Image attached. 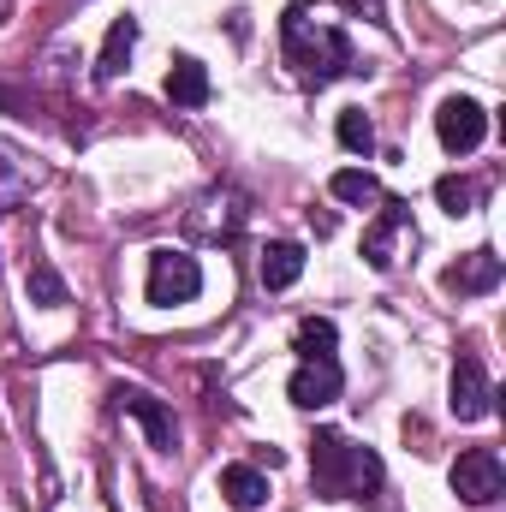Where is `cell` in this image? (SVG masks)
<instances>
[{
    "mask_svg": "<svg viewBox=\"0 0 506 512\" xmlns=\"http://www.w3.org/2000/svg\"><path fill=\"white\" fill-rule=\"evenodd\" d=\"M280 42H286V60H292V72H298L304 90H328L334 78L352 72V42H346V30H340L322 6H310V0H298V6L280 12Z\"/></svg>",
    "mask_w": 506,
    "mask_h": 512,
    "instance_id": "cell-1",
    "label": "cell"
},
{
    "mask_svg": "<svg viewBox=\"0 0 506 512\" xmlns=\"http://www.w3.org/2000/svg\"><path fill=\"white\" fill-rule=\"evenodd\" d=\"M381 453L376 447H364V441H352V435H340V429H316V441H310V483H316V495H328V501H370L381 489Z\"/></svg>",
    "mask_w": 506,
    "mask_h": 512,
    "instance_id": "cell-2",
    "label": "cell"
},
{
    "mask_svg": "<svg viewBox=\"0 0 506 512\" xmlns=\"http://www.w3.org/2000/svg\"><path fill=\"white\" fill-rule=\"evenodd\" d=\"M245 221H251V191H245V185H233V179H221V185L197 191V197H191V209L179 215L185 239H197V245H233V239L245 233Z\"/></svg>",
    "mask_w": 506,
    "mask_h": 512,
    "instance_id": "cell-3",
    "label": "cell"
},
{
    "mask_svg": "<svg viewBox=\"0 0 506 512\" xmlns=\"http://www.w3.org/2000/svg\"><path fill=\"white\" fill-rule=\"evenodd\" d=\"M411 251H417V221H411V203L381 197L376 221L364 227V262H370L376 274H393V268H399Z\"/></svg>",
    "mask_w": 506,
    "mask_h": 512,
    "instance_id": "cell-4",
    "label": "cell"
},
{
    "mask_svg": "<svg viewBox=\"0 0 506 512\" xmlns=\"http://www.w3.org/2000/svg\"><path fill=\"white\" fill-rule=\"evenodd\" d=\"M197 292H203V262H197V256L173 251V245L149 251V274H143V298H149V304L173 310V304H191Z\"/></svg>",
    "mask_w": 506,
    "mask_h": 512,
    "instance_id": "cell-5",
    "label": "cell"
},
{
    "mask_svg": "<svg viewBox=\"0 0 506 512\" xmlns=\"http://www.w3.org/2000/svg\"><path fill=\"white\" fill-rule=\"evenodd\" d=\"M447 489L465 501V507H495L506 495V465L495 447H471V453H459L453 459V471H447Z\"/></svg>",
    "mask_w": 506,
    "mask_h": 512,
    "instance_id": "cell-6",
    "label": "cell"
},
{
    "mask_svg": "<svg viewBox=\"0 0 506 512\" xmlns=\"http://www.w3.org/2000/svg\"><path fill=\"white\" fill-rule=\"evenodd\" d=\"M447 411H453L459 423H483V417L495 411V382H489V370H483L477 352H459V358H453V376H447Z\"/></svg>",
    "mask_w": 506,
    "mask_h": 512,
    "instance_id": "cell-7",
    "label": "cell"
},
{
    "mask_svg": "<svg viewBox=\"0 0 506 512\" xmlns=\"http://www.w3.org/2000/svg\"><path fill=\"white\" fill-rule=\"evenodd\" d=\"M114 411L120 417H131L143 435H149V447L155 453H179V423H173V411L155 399V393H143V387H114Z\"/></svg>",
    "mask_w": 506,
    "mask_h": 512,
    "instance_id": "cell-8",
    "label": "cell"
},
{
    "mask_svg": "<svg viewBox=\"0 0 506 512\" xmlns=\"http://www.w3.org/2000/svg\"><path fill=\"white\" fill-rule=\"evenodd\" d=\"M435 137H441L447 155H471V149L489 137V114H483V102H477V96H447V102L435 108Z\"/></svg>",
    "mask_w": 506,
    "mask_h": 512,
    "instance_id": "cell-9",
    "label": "cell"
},
{
    "mask_svg": "<svg viewBox=\"0 0 506 512\" xmlns=\"http://www.w3.org/2000/svg\"><path fill=\"white\" fill-rule=\"evenodd\" d=\"M42 179H48V167L30 149L0 137V215H18L30 203V191H42Z\"/></svg>",
    "mask_w": 506,
    "mask_h": 512,
    "instance_id": "cell-10",
    "label": "cell"
},
{
    "mask_svg": "<svg viewBox=\"0 0 506 512\" xmlns=\"http://www.w3.org/2000/svg\"><path fill=\"white\" fill-rule=\"evenodd\" d=\"M340 387H346V376H340L334 358H304V364L286 376V399H292L298 411H322V405L340 399Z\"/></svg>",
    "mask_w": 506,
    "mask_h": 512,
    "instance_id": "cell-11",
    "label": "cell"
},
{
    "mask_svg": "<svg viewBox=\"0 0 506 512\" xmlns=\"http://www.w3.org/2000/svg\"><path fill=\"white\" fill-rule=\"evenodd\" d=\"M506 274V262L495 256V245H477L471 256H459L447 274H441V286L453 292V298H483V292H495Z\"/></svg>",
    "mask_w": 506,
    "mask_h": 512,
    "instance_id": "cell-12",
    "label": "cell"
},
{
    "mask_svg": "<svg viewBox=\"0 0 506 512\" xmlns=\"http://www.w3.org/2000/svg\"><path fill=\"white\" fill-rule=\"evenodd\" d=\"M298 274H304V245H292V239L262 245V256H256V280H262V292H286V286H298Z\"/></svg>",
    "mask_w": 506,
    "mask_h": 512,
    "instance_id": "cell-13",
    "label": "cell"
},
{
    "mask_svg": "<svg viewBox=\"0 0 506 512\" xmlns=\"http://www.w3.org/2000/svg\"><path fill=\"white\" fill-rule=\"evenodd\" d=\"M161 90H167V102H173V108H203V102L215 96L209 66H203V60H191V54H179V60H173V72H167V84H161Z\"/></svg>",
    "mask_w": 506,
    "mask_h": 512,
    "instance_id": "cell-14",
    "label": "cell"
},
{
    "mask_svg": "<svg viewBox=\"0 0 506 512\" xmlns=\"http://www.w3.org/2000/svg\"><path fill=\"white\" fill-rule=\"evenodd\" d=\"M131 48H137V18L120 12V18L108 24V36H102V54H96V78H102V84H114L131 66Z\"/></svg>",
    "mask_w": 506,
    "mask_h": 512,
    "instance_id": "cell-15",
    "label": "cell"
},
{
    "mask_svg": "<svg viewBox=\"0 0 506 512\" xmlns=\"http://www.w3.org/2000/svg\"><path fill=\"white\" fill-rule=\"evenodd\" d=\"M221 495H227L239 512H256L262 501H268V477H262L256 465H227V471H221Z\"/></svg>",
    "mask_w": 506,
    "mask_h": 512,
    "instance_id": "cell-16",
    "label": "cell"
},
{
    "mask_svg": "<svg viewBox=\"0 0 506 512\" xmlns=\"http://www.w3.org/2000/svg\"><path fill=\"white\" fill-rule=\"evenodd\" d=\"M24 292H30V304L36 310H60V304H72V292H66V280L54 274V262H30V274H24Z\"/></svg>",
    "mask_w": 506,
    "mask_h": 512,
    "instance_id": "cell-17",
    "label": "cell"
},
{
    "mask_svg": "<svg viewBox=\"0 0 506 512\" xmlns=\"http://www.w3.org/2000/svg\"><path fill=\"white\" fill-rule=\"evenodd\" d=\"M334 346H340V328H334L328 316H304V322H298V334H292L298 364H304V358H334Z\"/></svg>",
    "mask_w": 506,
    "mask_h": 512,
    "instance_id": "cell-18",
    "label": "cell"
},
{
    "mask_svg": "<svg viewBox=\"0 0 506 512\" xmlns=\"http://www.w3.org/2000/svg\"><path fill=\"white\" fill-rule=\"evenodd\" d=\"M328 191H334L340 203H352V209L381 203V179H376V173H364V167H340V173L328 179Z\"/></svg>",
    "mask_w": 506,
    "mask_h": 512,
    "instance_id": "cell-19",
    "label": "cell"
},
{
    "mask_svg": "<svg viewBox=\"0 0 506 512\" xmlns=\"http://www.w3.org/2000/svg\"><path fill=\"white\" fill-rule=\"evenodd\" d=\"M477 197H483V191H477V179H465V173H441V179H435V203H441L453 221H459V215H477Z\"/></svg>",
    "mask_w": 506,
    "mask_h": 512,
    "instance_id": "cell-20",
    "label": "cell"
},
{
    "mask_svg": "<svg viewBox=\"0 0 506 512\" xmlns=\"http://www.w3.org/2000/svg\"><path fill=\"white\" fill-rule=\"evenodd\" d=\"M334 137H340L346 155H370V149H376V126H370L364 108H346V114L334 120Z\"/></svg>",
    "mask_w": 506,
    "mask_h": 512,
    "instance_id": "cell-21",
    "label": "cell"
},
{
    "mask_svg": "<svg viewBox=\"0 0 506 512\" xmlns=\"http://www.w3.org/2000/svg\"><path fill=\"white\" fill-rule=\"evenodd\" d=\"M358 18H370V24H387V0H346Z\"/></svg>",
    "mask_w": 506,
    "mask_h": 512,
    "instance_id": "cell-22",
    "label": "cell"
},
{
    "mask_svg": "<svg viewBox=\"0 0 506 512\" xmlns=\"http://www.w3.org/2000/svg\"><path fill=\"white\" fill-rule=\"evenodd\" d=\"M0 108H6V114H24V96H12V90L0 84ZM24 120H30V114H24Z\"/></svg>",
    "mask_w": 506,
    "mask_h": 512,
    "instance_id": "cell-23",
    "label": "cell"
}]
</instances>
